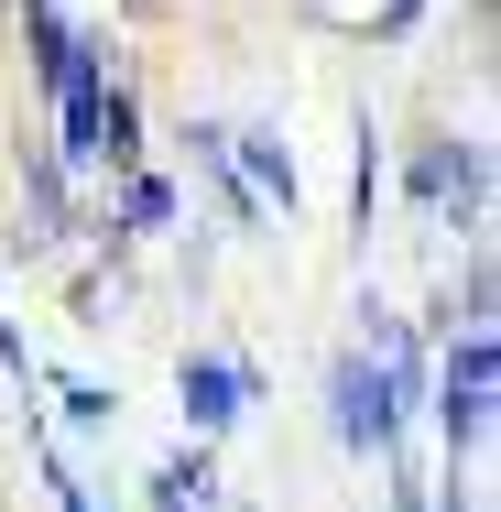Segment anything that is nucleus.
Masks as SVG:
<instances>
[{
    "label": "nucleus",
    "mask_w": 501,
    "mask_h": 512,
    "mask_svg": "<svg viewBox=\"0 0 501 512\" xmlns=\"http://www.w3.org/2000/svg\"><path fill=\"white\" fill-rule=\"evenodd\" d=\"M218 153H229V175L262 197V218H295V197H305V175H295V142L273 131V120H218Z\"/></svg>",
    "instance_id": "nucleus-5"
},
{
    "label": "nucleus",
    "mask_w": 501,
    "mask_h": 512,
    "mask_svg": "<svg viewBox=\"0 0 501 512\" xmlns=\"http://www.w3.org/2000/svg\"><path fill=\"white\" fill-rule=\"evenodd\" d=\"M414 22H425V0H382V22H371V33H382V44H403Z\"/></svg>",
    "instance_id": "nucleus-13"
},
{
    "label": "nucleus",
    "mask_w": 501,
    "mask_h": 512,
    "mask_svg": "<svg viewBox=\"0 0 501 512\" xmlns=\"http://www.w3.org/2000/svg\"><path fill=\"white\" fill-rule=\"evenodd\" d=\"M120 175V229H175V186L153 164H109Z\"/></svg>",
    "instance_id": "nucleus-8"
},
{
    "label": "nucleus",
    "mask_w": 501,
    "mask_h": 512,
    "mask_svg": "<svg viewBox=\"0 0 501 512\" xmlns=\"http://www.w3.org/2000/svg\"><path fill=\"white\" fill-rule=\"evenodd\" d=\"M175 404H186V436H229L240 414L262 404V360H240V349H186L175 360Z\"/></svg>",
    "instance_id": "nucleus-4"
},
{
    "label": "nucleus",
    "mask_w": 501,
    "mask_h": 512,
    "mask_svg": "<svg viewBox=\"0 0 501 512\" xmlns=\"http://www.w3.org/2000/svg\"><path fill=\"white\" fill-rule=\"evenodd\" d=\"M109 414H120V393H109V382H66V425H88V436H99Z\"/></svg>",
    "instance_id": "nucleus-11"
},
{
    "label": "nucleus",
    "mask_w": 501,
    "mask_h": 512,
    "mask_svg": "<svg viewBox=\"0 0 501 512\" xmlns=\"http://www.w3.org/2000/svg\"><path fill=\"white\" fill-rule=\"evenodd\" d=\"M414 197H425L436 229H480V207H491V142H480V131L414 142Z\"/></svg>",
    "instance_id": "nucleus-3"
},
{
    "label": "nucleus",
    "mask_w": 501,
    "mask_h": 512,
    "mask_svg": "<svg viewBox=\"0 0 501 512\" xmlns=\"http://www.w3.org/2000/svg\"><path fill=\"white\" fill-rule=\"evenodd\" d=\"M403 425H414V404L393 393L382 349H338L327 360V436L349 458H403Z\"/></svg>",
    "instance_id": "nucleus-2"
},
{
    "label": "nucleus",
    "mask_w": 501,
    "mask_h": 512,
    "mask_svg": "<svg viewBox=\"0 0 501 512\" xmlns=\"http://www.w3.org/2000/svg\"><path fill=\"white\" fill-rule=\"evenodd\" d=\"M0 371H11L22 393H33V349H22V327H11V306H0Z\"/></svg>",
    "instance_id": "nucleus-12"
},
{
    "label": "nucleus",
    "mask_w": 501,
    "mask_h": 512,
    "mask_svg": "<svg viewBox=\"0 0 501 512\" xmlns=\"http://www.w3.org/2000/svg\"><path fill=\"white\" fill-rule=\"evenodd\" d=\"M349 207H360V240H371V218H382V131L360 120V175H349Z\"/></svg>",
    "instance_id": "nucleus-10"
},
{
    "label": "nucleus",
    "mask_w": 501,
    "mask_h": 512,
    "mask_svg": "<svg viewBox=\"0 0 501 512\" xmlns=\"http://www.w3.org/2000/svg\"><path fill=\"white\" fill-rule=\"evenodd\" d=\"M425 512H480V491H469V480L447 469V491H436V502H425Z\"/></svg>",
    "instance_id": "nucleus-14"
},
{
    "label": "nucleus",
    "mask_w": 501,
    "mask_h": 512,
    "mask_svg": "<svg viewBox=\"0 0 501 512\" xmlns=\"http://www.w3.org/2000/svg\"><path fill=\"white\" fill-rule=\"evenodd\" d=\"M22 197H33V229H11V240H33V251H55L77 218H66V164L55 153H22Z\"/></svg>",
    "instance_id": "nucleus-6"
},
{
    "label": "nucleus",
    "mask_w": 501,
    "mask_h": 512,
    "mask_svg": "<svg viewBox=\"0 0 501 512\" xmlns=\"http://www.w3.org/2000/svg\"><path fill=\"white\" fill-rule=\"evenodd\" d=\"M99 164H142V99H131V77L99 88Z\"/></svg>",
    "instance_id": "nucleus-7"
},
{
    "label": "nucleus",
    "mask_w": 501,
    "mask_h": 512,
    "mask_svg": "<svg viewBox=\"0 0 501 512\" xmlns=\"http://www.w3.org/2000/svg\"><path fill=\"white\" fill-rule=\"evenodd\" d=\"M491 404H501V338H491V327H458V338H447V360H436V393H425L436 436H447V469H469V458H480Z\"/></svg>",
    "instance_id": "nucleus-1"
},
{
    "label": "nucleus",
    "mask_w": 501,
    "mask_h": 512,
    "mask_svg": "<svg viewBox=\"0 0 501 512\" xmlns=\"http://www.w3.org/2000/svg\"><path fill=\"white\" fill-rule=\"evenodd\" d=\"M22 436H33V469H44V502H55V512H99V502H88V480H77V458L55 447V425H22Z\"/></svg>",
    "instance_id": "nucleus-9"
},
{
    "label": "nucleus",
    "mask_w": 501,
    "mask_h": 512,
    "mask_svg": "<svg viewBox=\"0 0 501 512\" xmlns=\"http://www.w3.org/2000/svg\"><path fill=\"white\" fill-rule=\"evenodd\" d=\"M0 11H11V0H0Z\"/></svg>",
    "instance_id": "nucleus-15"
}]
</instances>
